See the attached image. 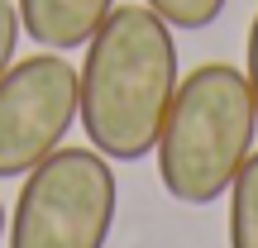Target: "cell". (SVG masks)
I'll return each instance as SVG.
<instances>
[{"instance_id":"obj_7","label":"cell","mask_w":258,"mask_h":248,"mask_svg":"<svg viewBox=\"0 0 258 248\" xmlns=\"http://www.w3.org/2000/svg\"><path fill=\"white\" fill-rule=\"evenodd\" d=\"M144 5L153 10L158 19H167L172 29L196 34V29H211L215 19L225 15V5H230V0H144Z\"/></svg>"},{"instance_id":"obj_3","label":"cell","mask_w":258,"mask_h":248,"mask_svg":"<svg viewBox=\"0 0 258 248\" xmlns=\"http://www.w3.org/2000/svg\"><path fill=\"white\" fill-rule=\"evenodd\" d=\"M120 210L110 157L96 148H53L15 201L10 248H105Z\"/></svg>"},{"instance_id":"obj_9","label":"cell","mask_w":258,"mask_h":248,"mask_svg":"<svg viewBox=\"0 0 258 248\" xmlns=\"http://www.w3.org/2000/svg\"><path fill=\"white\" fill-rule=\"evenodd\" d=\"M244 76L253 91V110H258V15L249 19V43H244Z\"/></svg>"},{"instance_id":"obj_2","label":"cell","mask_w":258,"mask_h":248,"mask_svg":"<svg viewBox=\"0 0 258 248\" xmlns=\"http://www.w3.org/2000/svg\"><path fill=\"white\" fill-rule=\"evenodd\" d=\"M258 138L249 76L230 62H201L177 81L158 134V177L182 205H211L230 191Z\"/></svg>"},{"instance_id":"obj_6","label":"cell","mask_w":258,"mask_h":248,"mask_svg":"<svg viewBox=\"0 0 258 248\" xmlns=\"http://www.w3.org/2000/svg\"><path fill=\"white\" fill-rule=\"evenodd\" d=\"M225 196H230V248H258V148Z\"/></svg>"},{"instance_id":"obj_4","label":"cell","mask_w":258,"mask_h":248,"mask_svg":"<svg viewBox=\"0 0 258 248\" xmlns=\"http://www.w3.org/2000/svg\"><path fill=\"white\" fill-rule=\"evenodd\" d=\"M77 124V67L62 53H34L0 76V182L24 177L62 148Z\"/></svg>"},{"instance_id":"obj_5","label":"cell","mask_w":258,"mask_h":248,"mask_svg":"<svg viewBox=\"0 0 258 248\" xmlns=\"http://www.w3.org/2000/svg\"><path fill=\"white\" fill-rule=\"evenodd\" d=\"M19 29L48 53L86 48V38L101 29V19L115 10V0H15Z\"/></svg>"},{"instance_id":"obj_8","label":"cell","mask_w":258,"mask_h":248,"mask_svg":"<svg viewBox=\"0 0 258 248\" xmlns=\"http://www.w3.org/2000/svg\"><path fill=\"white\" fill-rule=\"evenodd\" d=\"M15 43H19V10L15 0H0V76L15 62Z\"/></svg>"},{"instance_id":"obj_1","label":"cell","mask_w":258,"mask_h":248,"mask_svg":"<svg viewBox=\"0 0 258 248\" xmlns=\"http://www.w3.org/2000/svg\"><path fill=\"white\" fill-rule=\"evenodd\" d=\"M172 24L148 5H115L86 38V62L77 72V120L96 153L110 162H139L158 148L167 105L177 96Z\"/></svg>"},{"instance_id":"obj_10","label":"cell","mask_w":258,"mask_h":248,"mask_svg":"<svg viewBox=\"0 0 258 248\" xmlns=\"http://www.w3.org/2000/svg\"><path fill=\"white\" fill-rule=\"evenodd\" d=\"M0 234H5V205H0Z\"/></svg>"}]
</instances>
